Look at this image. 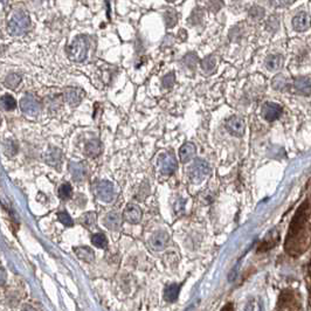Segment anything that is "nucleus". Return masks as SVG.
Instances as JSON below:
<instances>
[{"instance_id":"20e7f679","label":"nucleus","mask_w":311,"mask_h":311,"mask_svg":"<svg viewBox=\"0 0 311 311\" xmlns=\"http://www.w3.org/2000/svg\"><path fill=\"white\" fill-rule=\"evenodd\" d=\"M92 191L101 201L110 202L115 198L113 185L108 180H97L92 184Z\"/></svg>"},{"instance_id":"39448f33","label":"nucleus","mask_w":311,"mask_h":311,"mask_svg":"<svg viewBox=\"0 0 311 311\" xmlns=\"http://www.w3.org/2000/svg\"><path fill=\"white\" fill-rule=\"evenodd\" d=\"M209 172H211V169H209L207 162L202 161V159H196L190 168V179L192 183L199 184L208 177Z\"/></svg>"},{"instance_id":"5701e85b","label":"nucleus","mask_w":311,"mask_h":311,"mask_svg":"<svg viewBox=\"0 0 311 311\" xmlns=\"http://www.w3.org/2000/svg\"><path fill=\"white\" fill-rule=\"evenodd\" d=\"M70 171H72L73 178H75L78 181L82 180L85 175V168L81 163H74V164H70Z\"/></svg>"},{"instance_id":"7c9ffc66","label":"nucleus","mask_w":311,"mask_h":311,"mask_svg":"<svg viewBox=\"0 0 311 311\" xmlns=\"http://www.w3.org/2000/svg\"><path fill=\"white\" fill-rule=\"evenodd\" d=\"M57 218L58 220H60V223L64 225L66 227H72L73 226V219L69 217L68 213H66V212H60V213L57 214Z\"/></svg>"},{"instance_id":"f3484780","label":"nucleus","mask_w":311,"mask_h":311,"mask_svg":"<svg viewBox=\"0 0 311 311\" xmlns=\"http://www.w3.org/2000/svg\"><path fill=\"white\" fill-rule=\"evenodd\" d=\"M122 220H121V215L116 212H110V213L107 214L106 219H104V226L107 227L108 229L112 230H117L121 227Z\"/></svg>"},{"instance_id":"bb28decb","label":"nucleus","mask_w":311,"mask_h":311,"mask_svg":"<svg viewBox=\"0 0 311 311\" xmlns=\"http://www.w3.org/2000/svg\"><path fill=\"white\" fill-rule=\"evenodd\" d=\"M1 106L5 110L11 112V110H14L15 108H17V101H15L13 96H11V95H4V96L1 97Z\"/></svg>"},{"instance_id":"412c9836","label":"nucleus","mask_w":311,"mask_h":311,"mask_svg":"<svg viewBox=\"0 0 311 311\" xmlns=\"http://www.w3.org/2000/svg\"><path fill=\"white\" fill-rule=\"evenodd\" d=\"M180 285L179 284H170L165 288L164 298L168 302H174L179 296Z\"/></svg>"},{"instance_id":"473e14b6","label":"nucleus","mask_w":311,"mask_h":311,"mask_svg":"<svg viewBox=\"0 0 311 311\" xmlns=\"http://www.w3.org/2000/svg\"><path fill=\"white\" fill-rule=\"evenodd\" d=\"M177 21H178V18L174 12L171 11L166 13V25H168L169 27H173L174 25L177 24Z\"/></svg>"},{"instance_id":"f704fd0d","label":"nucleus","mask_w":311,"mask_h":311,"mask_svg":"<svg viewBox=\"0 0 311 311\" xmlns=\"http://www.w3.org/2000/svg\"><path fill=\"white\" fill-rule=\"evenodd\" d=\"M23 311H36V310L33 307H30V306H25L23 308Z\"/></svg>"},{"instance_id":"393cba45","label":"nucleus","mask_w":311,"mask_h":311,"mask_svg":"<svg viewBox=\"0 0 311 311\" xmlns=\"http://www.w3.org/2000/svg\"><path fill=\"white\" fill-rule=\"evenodd\" d=\"M20 82H21V75L17 73L10 74V75L6 76V79H5V85L10 89H15L18 85H20Z\"/></svg>"},{"instance_id":"b1692460","label":"nucleus","mask_w":311,"mask_h":311,"mask_svg":"<svg viewBox=\"0 0 311 311\" xmlns=\"http://www.w3.org/2000/svg\"><path fill=\"white\" fill-rule=\"evenodd\" d=\"M201 68L206 75H211L215 69V58L213 57H207L201 61Z\"/></svg>"},{"instance_id":"6e6552de","label":"nucleus","mask_w":311,"mask_h":311,"mask_svg":"<svg viewBox=\"0 0 311 311\" xmlns=\"http://www.w3.org/2000/svg\"><path fill=\"white\" fill-rule=\"evenodd\" d=\"M83 96H85V91H83L81 88L68 87L64 89L63 91L64 100H66V102L72 107L79 106L80 102L82 101Z\"/></svg>"},{"instance_id":"c9c22d12","label":"nucleus","mask_w":311,"mask_h":311,"mask_svg":"<svg viewBox=\"0 0 311 311\" xmlns=\"http://www.w3.org/2000/svg\"><path fill=\"white\" fill-rule=\"evenodd\" d=\"M5 283V269L4 268H1V284H4Z\"/></svg>"},{"instance_id":"4be33fe9","label":"nucleus","mask_w":311,"mask_h":311,"mask_svg":"<svg viewBox=\"0 0 311 311\" xmlns=\"http://www.w3.org/2000/svg\"><path fill=\"white\" fill-rule=\"evenodd\" d=\"M80 221H81V224L85 227V228H88V229L94 228V227L96 226V213H94V212H88V213H85L81 217Z\"/></svg>"},{"instance_id":"aec40b11","label":"nucleus","mask_w":311,"mask_h":311,"mask_svg":"<svg viewBox=\"0 0 311 311\" xmlns=\"http://www.w3.org/2000/svg\"><path fill=\"white\" fill-rule=\"evenodd\" d=\"M283 63V57L280 54H274L269 55L266 58V67L269 70H276L282 66Z\"/></svg>"},{"instance_id":"f257e3e1","label":"nucleus","mask_w":311,"mask_h":311,"mask_svg":"<svg viewBox=\"0 0 311 311\" xmlns=\"http://www.w3.org/2000/svg\"><path fill=\"white\" fill-rule=\"evenodd\" d=\"M310 206L309 202L304 201L295 213L290 223L287 239H285V251L290 256H298L303 253L310 241Z\"/></svg>"},{"instance_id":"72a5a7b5","label":"nucleus","mask_w":311,"mask_h":311,"mask_svg":"<svg viewBox=\"0 0 311 311\" xmlns=\"http://www.w3.org/2000/svg\"><path fill=\"white\" fill-rule=\"evenodd\" d=\"M288 1L289 0H272V5L274 6V7L281 8V7H284V6L288 4Z\"/></svg>"},{"instance_id":"cd10ccee","label":"nucleus","mask_w":311,"mask_h":311,"mask_svg":"<svg viewBox=\"0 0 311 311\" xmlns=\"http://www.w3.org/2000/svg\"><path fill=\"white\" fill-rule=\"evenodd\" d=\"M58 196L63 200L69 199L70 197H72V186H70V184H63L62 186L60 187V190H58Z\"/></svg>"},{"instance_id":"1a4fd4ad","label":"nucleus","mask_w":311,"mask_h":311,"mask_svg":"<svg viewBox=\"0 0 311 311\" xmlns=\"http://www.w3.org/2000/svg\"><path fill=\"white\" fill-rule=\"evenodd\" d=\"M141 215H143V212H141L140 206L135 204L127 205V207L123 211V218L129 224H138L141 220Z\"/></svg>"},{"instance_id":"2f4dec72","label":"nucleus","mask_w":311,"mask_h":311,"mask_svg":"<svg viewBox=\"0 0 311 311\" xmlns=\"http://www.w3.org/2000/svg\"><path fill=\"white\" fill-rule=\"evenodd\" d=\"M4 149H5V153L7 156H14L17 153L18 147L15 145V143L13 141H7L4 144Z\"/></svg>"},{"instance_id":"e433bc0d","label":"nucleus","mask_w":311,"mask_h":311,"mask_svg":"<svg viewBox=\"0 0 311 311\" xmlns=\"http://www.w3.org/2000/svg\"><path fill=\"white\" fill-rule=\"evenodd\" d=\"M309 276H310V294H311V261L309 263Z\"/></svg>"},{"instance_id":"a878e982","label":"nucleus","mask_w":311,"mask_h":311,"mask_svg":"<svg viewBox=\"0 0 311 311\" xmlns=\"http://www.w3.org/2000/svg\"><path fill=\"white\" fill-rule=\"evenodd\" d=\"M91 242H92V245L96 246L97 248H106L108 246L107 236L102 233L94 234V235L91 236Z\"/></svg>"},{"instance_id":"0eeeda50","label":"nucleus","mask_w":311,"mask_h":311,"mask_svg":"<svg viewBox=\"0 0 311 311\" xmlns=\"http://www.w3.org/2000/svg\"><path fill=\"white\" fill-rule=\"evenodd\" d=\"M21 110L29 116H36L40 112V104L33 95H26L20 101Z\"/></svg>"},{"instance_id":"423d86ee","label":"nucleus","mask_w":311,"mask_h":311,"mask_svg":"<svg viewBox=\"0 0 311 311\" xmlns=\"http://www.w3.org/2000/svg\"><path fill=\"white\" fill-rule=\"evenodd\" d=\"M157 164H158L159 171L165 175L173 174L178 168L177 161H175L174 156L172 153H163V155L158 157Z\"/></svg>"},{"instance_id":"ddd939ff","label":"nucleus","mask_w":311,"mask_h":311,"mask_svg":"<svg viewBox=\"0 0 311 311\" xmlns=\"http://www.w3.org/2000/svg\"><path fill=\"white\" fill-rule=\"evenodd\" d=\"M311 26V17L306 12H301L292 19V27L297 32H304Z\"/></svg>"},{"instance_id":"9d476101","label":"nucleus","mask_w":311,"mask_h":311,"mask_svg":"<svg viewBox=\"0 0 311 311\" xmlns=\"http://www.w3.org/2000/svg\"><path fill=\"white\" fill-rule=\"evenodd\" d=\"M226 128L230 134L234 136H242L243 132H245V121L239 116H232L227 119L226 122Z\"/></svg>"},{"instance_id":"f8f14e48","label":"nucleus","mask_w":311,"mask_h":311,"mask_svg":"<svg viewBox=\"0 0 311 311\" xmlns=\"http://www.w3.org/2000/svg\"><path fill=\"white\" fill-rule=\"evenodd\" d=\"M169 239H170V235L164 230H161V232H157L151 236L150 246L155 251H163L168 246Z\"/></svg>"},{"instance_id":"6ab92c4d","label":"nucleus","mask_w":311,"mask_h":311,"mask_svg":"<svg viewBox=\"0 0 311 311\" xmlns=\"http://www.w3.org/2000/svg\"><path fill=\"white\" fill-rule=\"evenodd\" d=\"M85 151L89 157H92V158H94V157H97L101 153V151H102V145H101V141L98 140L89 141L88 143L85 144Z\"/></svg>"},{"instance_id":"a211bd4d","label":"nucleus","mask_w":311,"mask_h":311,"mask_svg":"<svg viewBox=\"0 0 311 311\" xmlns=\"http://www.w3.org/2000/svg\"><path fill=\"white\" fill-rule=\"evenodd\" d=\"M45 161L51 166H58L61 163V151L57 147H51L45 155Z\"/></svg>"},{"instance_id":"4468645a","label":"nucleus","mask_w":311,"mask_h":311,"mask_svg":"<svg viewBox=\"0 0 311 311\" xmlns=\"http://www.w3.org/2000/svg\"><path fill=\"white\" fill-rule=\"evenodd\" d=\"M197 147L193 143H185L179 150V158L181 163H189L196 156Z\"/></svg>"},{"instance_id":"c756f323","label":"nucleus","mask_w":311,"mask_h":311,"mask_svg":"<svg viewBox=\"0 0 311 311\" xmlns=\"http://www.w3.org/2000/svg\"><path fill=\"white\" fill-rule=\"evenodd\" d=\"M174 82H175V76H174L173 73L168 74V75H165L162 80L163 87H164L165 89H171L172 87H173Z\"/></svg>"},{"instance_id":"c85d7f7f","label":"nucleus","mask_w":311,"mask_h":311,"mask_svg":"<svg viewBox=\"0 0 311 311\" xmlns=\"http://www.w3.org/2000/svg\"><path fill=\"white\" fill-rule=\"evenodd\" d=\"M183 62H184L185 66L187 67V68L193 69L196 67L197 62H198V57H197L196 54L191 53L189 55H186V57L183 58Z\"/></svg>"},{"instance_id":"9b49d317","label":"nucleus","mask_w":311,"mask_h":311,"mask_svg":"<svg viewBox=\"0 0 311 311\" xmlns=\"http://www.w3.org/2000/svg\"><path fill=\"white\" fill-rule=\"evenodd\" d=\"M282 113V108L281 106H279L277 103L273 102H267L263 104L262 107V116L263 118L268 122H273L276 121Z\"/></svg>"},{"instance_id":"dca6fc26","label":"nucleus","mask_w":311,"mask_h":311,"mask_svg":"<svg viewBox=\"0 0 311 311\" xmlns=\"http://www.w3.org/2000/svg\"><path fill=\"white\" fill-rule=\"evenodd\" d=\"M294 89L298 94L309 95L311 94V79L300 78L294 81Z\"/></svg>"},{"instance_id":"2eb2a0df","label":"nucleus","mask_w":311,"mask_h":311,"mask_svg":"<svg viewBox=\"0 0 311 311\" xmlns=\"http://www.w3.org/2000/svg\"><path fill=\"white\" fill-rule=\"evenodd\" d=\"M74 253L76 254L80 260L85 261V262L91 263L95 260V254L92 252L91 248L87 247V246H80V247L74 248Z\"/></svg>"},{"instance_id":"f03ea898","label":"nucleus","mask_w":311,"mask_h":311,"mask_svg":"<svg viewBox=\"0 0 311 311\" xmlns=\"http://www.w3.org/2000/svg\"><path fill=\"white\" fill-rule=\"evenodd\" d=\"M88 48L89 44L87 38L85 35H79L67 48V54L74 62H82L87 57Z\"/></svg>"},{"instance_id":"4c0bfd02","label":"nucleus","mask_w":311,"mask_h":311,"mask_svg":"<svg viewBox=\"0 0 311 311\" xmlns=\"http://www.w3.org/2000/svg\"><path fill=\"white\" fill-rule=\"evenodd\" d=\"M166 1H169V2H173V1H175V0H166Z\"/></svg>"},{"instance_id":"7ed1b4c3","label":"nucleus","mask_w":311,"mask_h":311,"mask_svg":"<svg viewBox=\"0 0 311 311\" xmlns=\"http://www.w3.org/2000/svg\"><path fill=\"white\" fill-rule=\"evenodd\" d=\"M30 25L29 18L25 12L19 11L13 14L11 20L7 24V30L11 35L19 36L23 35L27 32Z\"/></svg>"}]
</instances>
